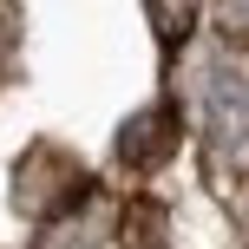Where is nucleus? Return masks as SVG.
<instances>
[{"mask_svg":"<svg viewBox=\"0 0 249 249\" xmlns=\"http://www.w3.org/2000/svg\"><path fill=\"white\" fill-rule=\"evenodd\" d=\"M203 144L216 164H249V66L216 59L203 79Z\"/></svg>","mask_w":249,"mask_h":249,"instance_id":"f257e3e1","label":"nucleus"},{"mask_svg":"<svg viewBox=\"0 0 249 249\" xmlns=\"http://www.w3.org/2000/svg\"><path fill=\"white\" fill-rule=\"evenodd\" d=\"M118 151H124V164H158L171 151V112H144L138 124H124Z\"/></svg>","mask_w":249,"mask_h":249,"instance_id":"f03ea898","label":"nucleus"},{"mask_svg":"<svg viewBox=\"0 0 249 249\" xmlns=\"http://www.w3.org/2000/svg\"><path fill=\"white\" fill-rule=\"evenodd\" d=\"M13 53H20V7L0 0V72L13 66Z\"/></svg>","mask_w":249,"mask_h":249,"instance_id":"7ed1b4c3","label":"nucleus"},{"mask_svg":"<svg viewBox=\"0 0 249 249\" xmlns=\"http://www.w3.org/2000/svg\"><path fill=\"white\" fill-rule=\"evenodd\" d=\"M223 33L236 46H249V0H223Z\"/></svg>","mask_w":249,"mask_h":249,"instance_id":"20e7f679","label":"nucleus"}]
</instances>
